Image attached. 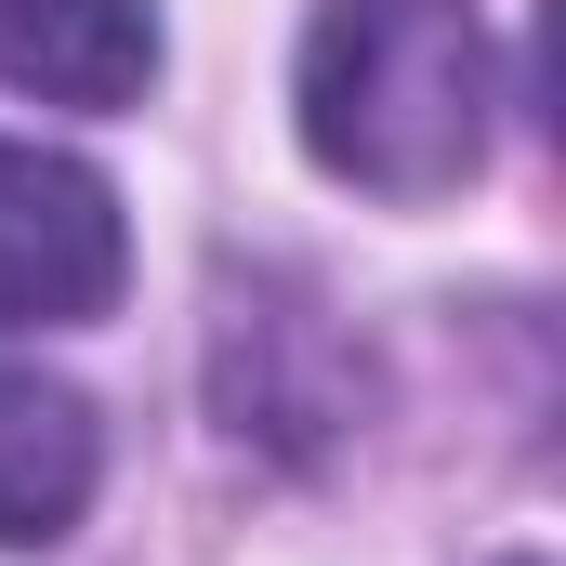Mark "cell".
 <instances>
[{
    "instance_id": "1",
    "label": "cell",
    "mask_w": 566,
    "mask_h": 566,
    "mask_svg": "<svg viewBox=\"0 0 566 566\" xmlns=\"http://www.w3.org/2000/svg\"><path fill=\"white\" fill-rule=\"evenodd\" d=\"M488 27L474 0H329L303 40V145L369 198H448L488 158Z\"/></svg>"
},
{
    "instance_id": "2",
    "label": "cell",
    "mask_w": 566,
    "mask_h": 566,
    "mask_svg": "<svg viewBox=\"0 0 566 566\" xmlns=\"http://www.w3.org/2000/svg\"><path fill=\"white\" fill-rule=\"evenodd\" d=\"M211 396L251 448H329L369 409V356L303 303L290 277H224V329H211Z\"/></svg>"
},
{
    "instance_id": "3",
    "label": "cell",
    "mask_w": 566,
    "mask_h": 566,
    "mask_svg": "<svg viewBox=\"0 0 566 566\" xmlns=\"http://www.w3.org/2000/svg\"><path fill=\"white\" fill-rule=\"evenodd\" d=\"M119 277H133L119 198L80 158L0 133V329H80L119 303Z\"/></svg>"
},
{
    "instance_id": "4",
    "label": "cell",
    "mask_w": 566,
    "mask_h": 566,
    "mask_svg": "<svg viewBox=\"0 0 566 566\" xmlns=\"http://www.w3.org/2000/svg\"><path fill=\"white\" fill-rule=\"evenodd\" d=\"M0 80L80 119H119L158 80V0H0Z\"/></svg>"
},
{
    "instance_id": "5",
    "label": "cell",
    "mask_w": 566,
    "mask_h": 566,
    "mask_svg": "<svg viewBox=\"0 0 566 566\" xmlns=\"http://www.w3.org/2000/svg\"><path fill=\"white\" fill-rule=\"evenodd\" d=\"M93 474H106V434L66 382L40 369H0V554H40L93 514Z\"/></svg>"
}]
</instances>
